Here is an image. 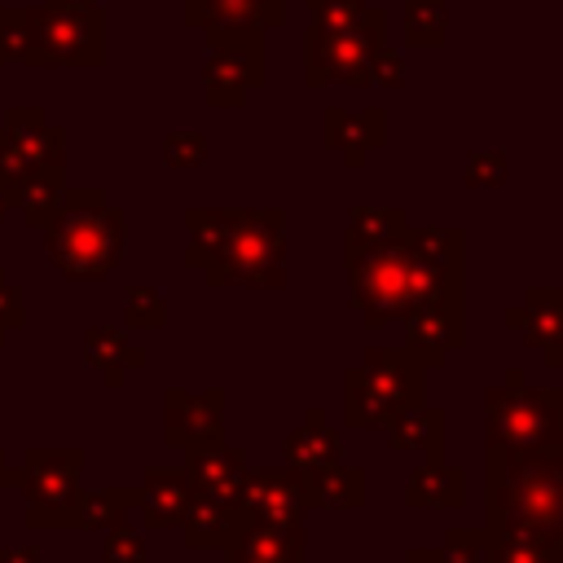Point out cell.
<instances>
[{
	"label": "cell",
	"mask_w": 563,
	"mask_h": 563,
	"mask_svg": "<svg viewBox=\"0 0 563 563\" xmlns=\"http://www.w3.org/2000/svg\"><path fill=\"white\" fill-rule=\"evenodd\" d=\"M141 501V488L136 484H106V488H79L75 497V515H70V528H88V532H106V528H119Z\"/></svg>",
	"instance_id": "f546056e"
},
{
	"label": "cell",
	"mask_w": 563,
	"mask_h": 563,
	"mask_svg": "<svg viewBox=\"0 0 563 563\" xmlns=\"http://www.w3.org/2000/svg\"><path fill=\"white\" fill-rule=\"evenodd\" d=\"M493 537V563H563V537L537 523H497Z\"/></svg>",
	"instance_id": "83f0119b"
},
{
	"label": "cell",
	"mask_w": 563,
	"mask_h": 563,
	"mask_svg": "<svg viewBox=\"0 0 563 563\" xmlns=\"http://www.w3.org/2000/svg\"><path fill=\"white\" fill-rule=\"evenodd\" d=\"M4 343H9V334H4V330H0V347H4Z\"/></svg>",
	"instance_id": "c3c4849f"
},
{
	"label": "cell",
	"mask_w": 563,
	"mask_h": 563,
	"mask_svg": "<svg viewBox=\"0 0 563 563\" xmlns=\"http://www.w3.org/2000/svg\"><path fill=\"white\" fill-rule=\"evenodd\" d=\"M405 260H409V295L405 312L435 308V303H462L466 290V238L453 224H409L405 233Z\"/></svg>",
	"instance_id": "ba28073f"
},
{
	"label": "cell",
	"mask_w": 563,
	"mask_h": 563,
	"mask_svg": "<svg viewBox=\"0 0 563 563\" xmlns=\"http://www.w3.org/2000/svg\"><path fill=\"white\" fill-rule=\"evenodd\" d=\"M207 57H202V101L216 110L246 106V92L264 84L268 70V44L260 26H220L202 31Z\"/></svg>",
	"instance_id": "9c48e42d"
},
{
	"label": "cell",
	"mask_w": 563,
	"mask_h": 563,
	"mask_svg": "<svg viewBox=\"0 0 563 563\" xmlns=\"http://www.w3.org/2000/svg\"><path fill=\"white\" fill-rule=\"evenodd\" d=\"M0 488H18V466H9L4 449H0Z\"/></svg>",
	"instance_id": "f6af8a7d"
},
{
	"label": "cell",
	"mask_w": 563,
	"mask_h": 563,
	"mask_svg": "<svg viewBox=\"0 0 563 563\" xmlns=\"http://www.w3.org/2000/svg\"><path fill=\"white\" fill-rule=\"evenodd\" d=\"M79 475H84V449L79 444H35L22 449L18 462V488L26 497V515L22 523L31 532H66L70 515H75V497H79Z\"/></svg>",
	"instance_id": "8992f818"
},
{
	"label": "cell",
	"mask_w": 563,
	"mask_h": 563,
	"mask_svg": "<svg viewBox=\"0 0 563 563\" xmlns=\"http://www.w3.org/2000/svg\"><path fill=\"white\" fill-rule=\"evenodd\" d=\"M462 501H466V475L462 466H449L444 457H422L405 479L409 510H453Z\"/></svg>",
	"instance_id": "d4e9b609"
},
{
	"label": "cell",
	"mask_w": 563,
	"mask_h": 563,
	"mask_svg": "<svg viewBox=\"0 0 563 563\" xmlns=\"http://www.w3.org/2000/svg\"><path fill=\"white\" fill-rule=\"evenodd\" d=\"M238 211L242 207H189L185 211V264L189 268H207L216 255H220V246L229 242V233H233V224H238Z\"/></svg>",
	"instance_id": "f1b7e54d"
},
{
	"label": "cell",
	"mask_w": 563,
	"mask_h": 563,
	"mask_svg": "<svg viewBox=\"0 0 563 563\" xmlns=\"http://www.w3.org/2000/svg\"><path fill=\"white\" fill-rule=\"evenodd\" d=\"M405 44L440 48L449 40V0H405Z\"/></svg>",
	"instance_id": "d6a6232c"
},
{
	"label": "cell",
	"mask_w": 563,
	"mask_h": 563,
	"mask_svg": "<svg viewBox=\"0 0 563 563\" xmlns=\"http://www.w3.org/2000/svg\"><path fill=\"white\" fill-rule=\"evenodd\" d=\"M84 356L92 361V369H101V383H106L110 391H119V387L128 383V374L145 365V347H136V343H132L123 330H114V325H92V330H84Z\"/></svg>",
	"instance_id": "4316f807"
},
{
	"label": "cell",
	"mask_w": 563,
	"mask_h": 563,
	"mask_svg": "<svg viewBox=\"0 0 563 563\" xmlns=\"http://www.w3.org/2000/svg\"><path fill=\"white\" fill-rule=\"evenodd\" d=\"M0 563H44V559H40V550L18 545V550H0Z\"/></svg>",
	"instance_id": "7bdbcfd3"
},
{
	"label": "cell",
	"mask_w": 563,
	"mask_h": 563,
	"mask_svg": "<svg viewBox=\"0 0 563 563\" xmlns=\"http://www.w3.org/2000/svg\"><path fill=\"white\" fill-rule=\"evenodd\" d=\"M44 4H57V9H92L101 0H44Z\"/></svg>",
	"instance_id": "bcb514c9"
},
{
	"label": "cell",
	"mask_w": 563,
	"mask_h": 563,
	"mask_svg": "<svg viewBox=\"0 0 563 563\" xmlns=\"http://www.w3.org/2000/svg\"><path fill=\"white\" fill-rule=\"evenodd\" d=\"M238 506L246 523H264V528H303L308 501L299 488L295 471H246L242 488H238Z\"/></svg>",
	"instance_id": "4fadbf2b"
},
{
	"label": "cell",
	"mask_w": 563,
	"mask_h": 563,
	"mask_svg": "<svg viewBox=\"0 0 563 563\" xmlns=\"http://www.w3.org/2000/svg\"><path fill=\"white\" fill-rule=\"evenodd\" d=\"M167 325V299L154 286H128L123 295V330H163Z\"/></svg>",
	"instance_id": "e575fe53"
},
{
	"label": "cell",
	"mask_w": 563,
	"mask_h": 563,
	"mask_svg": "<svg viewBox=\"0 0 563 563\" xmlns=\"http://www.w3.org/2000/svg\"><path fill=\"white\" fill-rule=\"evenodd\" d=\"M400 563H440V550H427V545H413Z\"/></svg>",
	"instance_id": "ee69618b"
},
{
	"label": "cell",
	"mask_w": 563,
	"mask_h": 563,
	"mask_svg": "<svg viewBox=\"0 0 563 563\" xmlns=\"http://www.w3.org/2000/svg\"><path fill=\"white\" fill-rule=\"evenodd\" d=\"M207 286H286V211L242 207L229 242L202 268Z\"/></svg>",
	"instance_id": "5b68a950"
},
{
	"label": "cell",
	"mask_w": 563,
	"mask_h": 563,
	"mask_svg": "<svg viewBox=\"0 0 563 563\" xmlns=\"http://www.w3.org/2000/svg\"><path fill=\"white\" fill-rule=\"evenodd\" d=\"M383 431H387V444H391L396 453L444 457L449 413H444V409H431V405H409V409H400Z\"/></svg>",
	"instance_id": "484cf974"
},
{
	"label": "cell",
	"mask_w": 563,
	"mask_h": 563,
	"mask_svg": "<svg viewBox=\"0 0 563 563\" xmlns=\"http://www.w3.org/2000/svg\"><path fill=\"white\" fill-rule=\"evenodd\" d=\"M405 233H409V211L405 207H352L347 229H343V251L400 242Z\"/></svg>",
	"instance_id": "1f68e13d"
},
{
	"label": "cell",
	"mask_w": 563,
	"mask_h": 563,
	"mask_svg": "<svg viewBox=\"0 0 563 563\" xmlns=\"http://www.w3.org/2000/svg\"><path fill=\"white\" fill-rule=\"evenodd\" d=\"M387 40V13L365 4V13L352 26L339 31H303V84L321 88V84H352V88H369V53Z\"/></svg>",
	"instance_id": "52a82bcc"
},
{
	"label": "cell",
	"mask_w": 563,
	"mask_h": 563,
	"mask_svg": "<svg viewBox=\"0 0 563 563\" xmlns=\"http://www.w3.org/2000/svg\"><path fill=\"white\" fill-rule=\"evenodd\" d=\"M510 176L506 150H466L462 158V185L466 189H497Z\"/></svg>",
	"instance_id": "8d00e7d4"
},
{
	"label": "cell",
	"mask_w": 563,
	"mask_h": 563,
	"mask_svg": "<svg viewBox=\"0 0 563 563\" xmlns=\"http://www.w3.org/2000/svg\"><path fill=\"white\" fill-rule=\"evenodd\" d=\"M321 141L330 150H339L343 167L361 172L369 163V154L387 145V110L383 106H361V110L325 106L321 110Z\"/></svg>",
	"instance_id": "2e32d148"
},
{
	"label": "cell",
	"mask_w": 563,
	"mask_h": 563,
	"mask_svg": "<svg viewBox=\"0 0 563 563\" xmlns=\"http://www.w3.org/2000/svg\"><path fill=\"white\" fill-rule=\"evenodd\" d=\"M62 194H66V167L57 172H31L13 185V207L22 211V220L31 229H48L62 216Z\"/></svg>",
	"instance_id": "4dcf8cb0"
},
{
	"label": "cell",
	"mask_w": 563,
	"mask_h": 563,
	"mask_svg": "<svg viewBox=\"0 0 563 563\" xmlns=\"http://www.w3.org/2000/svg\"><path fill=\"white\" fill-rule=\"evenodd\" d=\"M26 325V308H22V290L9 282V273L0 268V330L13 334Z\"/></svg>",
	"instance_id": "b9f144b4"
},
{
	"label": "cell",
	"mask_w": 563,
	"mask_h": 563,
	"mask_svg": "<svg viewBox=\"0 0 563 563\" xmlns=\"http://www.w3.org/2000/svg\"><path fill=\"white\" fill-rule=\"evenodd\" d=\"M242 506L233 497H207V493H194L189 497V510L180 519V537L189 550H224L238 532H242Z\"/></svg>",
	"instance_id": "7402d4cb"
},
{
	"label": "cell",
	"mask_w": 563,
	"mask_h": 563,
	"mask_svg": "<svg viewBox=\"0 0 563 563\" xmlns=\"http://www.w3.org/2000/svg\"><path fill=\"white\" fill-rule=\"evenodd\" d=\"M369 0H303L308 9V26L317 31H339V26H352L361 13H365Z\"/></svg>",
	"instance_id": "74e56055"
},
{
	"label": "cell",
	"mask_w": 563,
	"mask_h": 563,
	"mask_svg": "<svg viewBox=\"0 0 563 563\" xmlns=\"http://www.w3.org/2000/svg\"><path fill=\"white\" fill-rule=\"evenodd\" d=\"M141 523L150 532H163V528H180L185 510H189V497H194V484L185 475V466H150L141 475Z\"/></svg>",
	"instance_id": "ac0fdd59"
},
{
	"label": "cell",
	"mask_w": 563,
	"mask_h": 563,
	"mask_svg": "<svg viewBox=\"0 0 563 563\" xmlns=\"http://www.w3.org/2000/svg\"><path fill=\"white\" fill-rule=\"evenodd\" d=\"M106 62V22L101 9H57L44 4L35 9V31L22 66H70L88 70Z\"/></svg>",
	"instance_id": "8fae6325"
},
{
	"label": "cell",
	"mask_w": 563,
	"mask_h": 563,
	"mask_svg": "<svg viewBox=\"0 0 563 563\" xmlns=\"http://www.w3.org/2000/svg\"><path fill=\"white\" fill-rule=\"evenodd\" d=\"M282 457H286V471H295V475L317 471V466H330V462L343 457V435H339V427H330L325 409L312 405V409L299 418V427L286 431Z\"/></svg>",
	"instance_id": "44dd1931"
},
{
	"label": "cell",
	"mask_w": 563,
	"mask_h": 563,
	"mask_svg": "<svg viewBox=\"0 0 563 563\" xmlns=\"http://www.w3.org/2000/svg\"><path fill=\"white\" fill-rule=\"evenodd\" d=\"M343 277H347V303L365 325L378 330L405 317V295H409L405 238L365 251H343Z\"/></svg>",
	"instance_id": "30bf717a"
},
{
	"label": "cell",
	"mask_w": 563,
	"mask_h": 563,
	"mask_svg": "<svg viewBox=\"0 0 563 563\" xmlns=\"http://www.w3.org/2000/svg\"><path fill=\"white\" fill-rule=\"evenodd\" d=\"M400 325H405V347L427 369H444L453 361V352H462V343H466V308L462 303L413 308L400 317Z\"/></svg>",
	"instance_id": "9a60e30c"
},
{
	"label": "cell",
	"mask_w": 563,
	"mask_h": 563,
	"mask_svg": "<svg viewBox=\"0 0 563 563\" xmlns=\"http://www.w3.org/2000/svg\"><path fill=\"white\" fill-rule=\"evenodd\" d=\"M185 26L220 31V26H286V0H185Z\"/></svg>",
	"instance_id": "ffe728a7"
},
{
	"label": "cell",
	"mask_w": 563,
	"mask_h": 563,
	"mask_svg": "<svg viewBox=\"0 0 563 563\" xmlns=\"http://www.w3.org/2000/svg\"><path fill=\"white\" fill-rule=\"evenodd\" d=\"M501 321L550 365H563V286H528L519 303L501 312Z\"/></svg>",
	"instance_id": "5bb4252c"
},
{
	"label": "cell",
	"mask_w": 563,
	"mask_h": 563,
	"mask_svg": "<svg viewBox=\"0 0 563 563\" xmlns=\"http://www.w3.org/2000/svg\"><path fill=\"white\" fill-rule=\"evenodd\" d=\"M9 211H13V198H9V189H4V185H0V220H4V216H9Z\"/></svg>",
	"instance_id": "7dc6e473"
},
{
	"label": "cell",
	"mask_w": 563,
	"mask_h": 563,
	"mask_svg": "<svg viewBox=\"0 0 563 563\" xmlns=\"http://www.w3.org/2000/svg\"><path fill=\"white\" fill-rule=\"evenodd\" d=\"M427 400V365L409 347H369L343 369V422L383 431L400 409Z\"/></svg>",
	"instance_id": "3957f363"
},
{
	"label": "cell",
	"mask_w": 563,
	"mask_h": 563,
	"mask_svg": "<svg viewBox=\"0 0 563 563\" xmlns=\"http://www.w3.org/2000/svg\"><path fill=\"white\" fill-rule=\"evenodd\" d=\"M4 132L18 145V154L40 172L66 167V132L48 119L44 106H9L4 110Z\"/></svg>",
	"instance_id": "e0dca14e"
},
{
	"label": "cell",
	"mask_w": 563,
	"mask_h": 563,
	"mask_svg": "<svg viewBox=\"0 0 563 563\" xmlns=\"http://www.w3.org/2000/svg\"><path fill=\"white\" fill-rule=\"evenodd\" d=\"M497 523L563 537V449H484V528Z\"/></svg>",
	"instance_id": "6da1fadb"
},
{
	"label": "cell",
	"mask_w": 563,
	"mask_h": 563,
	"mask_svg": "<svg viewBox=\"0 0 563 563\" xmlns=\"http://www.w3.org/2000/svg\"><path fill=\"white\" fill-rule=\"evenodd\" d=\"M246 453L229 440H216V444H198V449H185V475L194 484V493H207V497H233L238 501V488L246 479Z\"/></svg>",
	"instance_id": "d6986e66"
},
{
	"label": "cell",
	"mask_w": 563,
	"mask_h": 563,
	"mask_svg": "<svg viewBox=\"0 0 563 563\" xmlns=\"http://www.w3.org/2000/svg\"><path fill=\"white\" fill-rule=\"evenodd\" d=\"M484 449H563V387H532L510 365L484 391Z\"/></svg>",
	"instance_id": "277c9868"
},
{
	"label": "cell",
	"mask_w": 563,
	"mask_h": 563,
	"mask_svg": "<svg viewBox=\"0 0 563 563\" xmlns=\"http://www.w3.org/2000/svg\"><path fill=\"white\" fill-rule=\"evenodd\" d=\"M224 563H308L303 528L242 523V532L224 545Z\"/></svg>",
	"instance_id": "cb8c5ba5"
},
{
	"label": "cell",
	"mask_w": 563,
	"mask_h": 563,
	"mask_svg": "<svg viewBox=\"0 0 563 563\" xmlns=\"http://www.w3.org/2000/svg\"><path fill=\"white\" fill-rule=\"evenodd\" d=\"M211 154L202 132H167L163 136V163L167 167H202Z\"/></svg>",
	"instance_id": "f35d334b"
},
{
	"label": "cell",
	"mask_w": 563,
	"mask_h": 563,
	"mask_svg": "<svg viewBox=\"0 0 563 563\" xmlns=\"http://www.w3.org/2000/svg\"><path fill=\"white\" fill-rule=\"evenodd\" d=\"M224 405H229L224 387H202V391L167 387L163 391V444L185 453V449L224 440Z\"/></svg>",
	"instance_id": "7c38bea8"
},
{
	"label": "cell",
	"mask_w": 563,
	"mask_h": 563,
	"mask_svg": "<svg viewBox=\"0 0 563 563\" xmlns=\"http://www.w3.org/2000/svg\"><path fill=\"white\" fill-rule=\"evenodd\" d=\"M44 233H48V264L66 282L92 286L119 268V255L128 242V216H123V207L106 202V189L66 185L62 216Z\"/></svg>",
	"instance_id": "7a4b0ae2"
},
{
	"label": "cell",
	"mask_w": 563,
	"mask_h": 563,
	"mask_svg": "<svg viewBox=\"0 0 563 563\" xmlns=\"http://www.w3.org/2000/svg\"><path fill=\"white\" fill-rule=\"evenodd\" d=\"M101 563H150L145 537H141L136 528H128V523H119V528H106Z\"/></svg>",
	"instance_id": "ab89813d"
},
{
	"label": "cell",
	"mask_w": 563,
	"mask_h": 563,
	"mask_svg": "<svg viewBox=\"0 0 563 563\" xmlns=\"http://www.w3.org/2000/svg\"><path fill=\"white\" fill-rule=\"evenodd\" d=\"M440 563H493V537L488 528H449L440 545Z\"/></svg>",
	"instance_id": "d590c367"
},
{
	"label": "cell",
	"mask_w": 563,
	"mask_h": 563,
	"mask_svg": "<svg viewBox=\"0 0 563 563\" xmlns=\"http://www.w3.org/2000/svg\"><path fill=\"white\" fill-rule=\"evenodd\" d=\"M405 84V57L383 40L369 53V88H400Z\"/></svg>",
	"instance_id": "60d3db41"
},
{
	"label": "cell",
	"mask_w": 563,
	"mask_h": 563,
	"mask_svg": "<svg viewBox=\"0 0 563 563\" xmlns=\"http://www.w3.org/2000/svg\"><path fill=\"white\" fill-rule=\"evenodd\" d=\"M308 510H361L365 506V471L356 462H330L299 475Z\"/></svg>",
	"instance_id": "603a6c76"
},
{
	"label": "cell",
	"mask_w": 563,
	"mask_h": 563,
	"mask_svg": "<svg viewBox=\"0 0 563 563\" xmlns=\"http://www.w3.org/2000/svg\"><path fill=\"white\" fill-rule=\"evenodd\" d=\"M31 31H35V9L31 4H0V66L26 62L31 48Z\"/></svg>",
	"instance_id": "836d02e7"
}]
</instances>
